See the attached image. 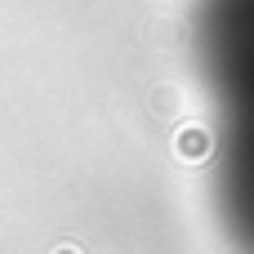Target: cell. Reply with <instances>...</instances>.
<instances>
[{"instance_id":"cell-1","label":"cell","mask_w":254,"mask_h":254,"mask_svg":"<svg viewBox=\"0 0 254 254\" xmlns=\"http://www.w3.org/2000/svg\"><path fill=\"white\" fill-rule=\"evenodd\" d=\"M196 63L214 103V201L237 254H254V0H196Z\"/></svg>"}]
</instances>
